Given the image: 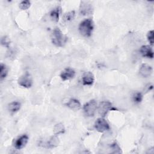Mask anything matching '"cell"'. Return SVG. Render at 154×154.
I'll return each mask as SVG.
<instances>
[{
  "label": "cell",
  "mask_w": 154,
  "mask_h": 154,
  "mask_svg": "<svg viewBox=\"0 0 154 154\" xmlns=\"http://www.w3.org/2000/svg\"><path fill=\"white\" fill-rule=\"evenodd\" d=\"M51 40L54 45L58 47H62L66 44L67 38L58 28H55L52 32Z\"/></svg>",
  "instance_id": "1"
},
{
  "label": "cell",
  "mask_w": 154,
  "mask_h": 154,
  "mask_svg": "<svg viewBox=\"0 0 154 154\" xmlns=\"http://www.w3.org/2000/svg\"><path fill=\"white\" fill-rule=\"evenodd\" d=\"M94 28L93 22L91 19H86L82 21L79 25V31L84 37H90Z\"/></svg>",
  "instance_id": "2"
},
{
  "label": "cell",
  "mask_w": 154,
  "mask_h": 154,
  "mask_svg": "<svg viewBox=\"0 0 154 154\" xmlns=\"http://www.w3.org/2000/svg\"><path fill=\"white\" fill-rule=\"evenodd\" d=\"M97 109V102L95 100H91L86 103L83 107L85 114L88 117H92Z\"/></svg>",
  "instance_id": "3"
},
{
  "label": "cell",
  "mask_w": 154,
  "mask_h": 154,
  "mask_svg": "<svg viewBox=\"0 0 154 154\" xmlns=\"http://www.w3.org/2000/svg\"><path fill=\"white\" fill-rule=\"evenodd\" d=\"M18 84L25 88H29L32 84V77L28 72H26L22 75L18 79Z\"/></svg>",
  "instance_id": "4"
},
{
  "label": "cell",
  "mask_w": 154,
  "mask_h": 154,
  "mask_svg": "<svg viewBox=\"0 0 154 154\" xmlns=\"http://www.w3.org/2000/svg\"><path fill=\"white\" fill-rule=\"evenodd\" d=\"M94 128L98 132H103L109 129V126L103 118H99L95 122Z\"/></svg>",
  "instance_id": "5"
},
{
  "label": "cell",
  "mask_w": 154,
  "mask_h": 154,
  "mask_svg": "<svg viewBox=\"0 0 154 154\" xmlns=\"http://www.w3.org/2000/svg\"><path fill=\"white\" fill-rule=\"evenodd\" d=\"M112 109V103L108 101H103L99 103L98 106V111L99 114L102 117H105L107 112Z\"/></svg>",
  "instance_id": "6"
},
{
  "label": "cell",
  "mask_w": 154,
  "mask_h": 154,
  "mask_svg": "<svg viewBox=\"0 0 154 154\" xmlns=\"http://www.w3.org/2000/svg\"><path fill=\"white\" fill-rule=\"evenodd\" d=\"M79 12L84 16L91 14L93 12V7L88 2L82 1L79 7Z\"/></svg>",
  "instance_id": "7"
},
{
  "label": "cell",
  "mask_w": 154,
  "mask_h": 154,
  "mask_svg": "<svg viewBox=\"0 0 154 154\" xmlns=\"http://www.w3.org/2000/svg\"><path fill=\"white\" fill-rule=\"evenodd\" d=\"M152 67L147 64H143L139 69V73L143 78H147L152 73Z\"/></svg>",
  "instance_id": "8"
},
{
  "label": "cell",
  "mask_w": 154,
  "mask_h": 154,
  "mask_svg": "<svg viewBox=\"0 0 154 154\" xmlns=\"http://www.w3.org/2000/svg\"><path fill=\"white\" fill-rule=\"evenodd\" d=\"M28 141V137L26 134H24L18 138L14 142V146L16 149H21L24 147L27 144Z\"/></svg>",
  "instance_id": "9"
},
{
  "label": "cell",
  "mask_w": 154,
  "mask_h": 154,
  "mask_svg": "<svg viewBox=\"0 0 154 154\" xmlns=\"http://www.w3.org/2000/svg\"><path fill=\"white\" fill-rule=\"evenodd\" d=\"M75 75V71L70 67L65 69L60 74V77L62 80L66 81L73 78Z\"/></svg>",
  "instance_id": "10"
},
{
  "label": "cell",
  "mask_w": 154,
  "mask_h": 154,
  "mask_svg": "<svg viewBox=\"0 0 154 154\" xmlns=\"http://www.w3.org/2000/svg\"><path fill=\"white\" fill-rule=\"evenodd\" d=\"M140 52L143 57L151 59L153 58V52L152 48L148 45L142 46L140 48Z\"/></svg>",
  "instance_id": "11"
},
{
  "label": "cell",
  "mask_w": 154,
  "mask_h": 154,
  "mask_svg": "<svg viewBox=\"0 0 154 154\" xmlns=\"http://www.w3.org/2000/svg\"><path fill=\"white\" fill-rule=\"evenodd\" d=\"M94 75L90 72L84 73L82 78V84L84 85H91L94 82Z\"/></svg>",
  "instance_id": "12"
},
{
  "label": "cell",
  "mask_w": 154,
  "mask_h": 154,
  "mask_svg": "<svg viewBox=\"0 0 154 154\" xmlns=\"http://www.w3.org/2000/svg\"><path fill=\"white\" fill-rule=\"evenodd\" d=\"M66 106L73 110H78L81 108V103L78 100L71 99L67 103Z\"/></svg>",
  "instance_id": "13"
},
{
  "label": "cell",
  "mask_w": 154,
  "mask_h": 154,
  "mask_svg": "<svg viewBox=\"0 0 154 154\" xmlns=\"http://www.w3.org/2000/svg\"><path fill=\"white\" fill-rule=\"evenodd\" d=\"M20 108V103L19 102L14 101L8 105V109L11 113H15L17 112Z\"/></svg>",
  "instance_id": "14"
},
{
  "label": "cell",
  "mask_w": 154,
  "mask_h": 154,
  "mask_svg": "<svg viewBox=\"0 0 154 154\" xmlns=\"http://www.w3.org/2000/svg\"><path fill=\"white\" fill-rule=\"evenodd\" d=\"M59 143L60 141L58 137H57L56 136L52 137L47 143V147L50 149L56 147L58 146Z\"/></svg>",
  "instance_id": "15"
},
{
  "label": "cell",
  "mask_w": 154,
  "mask_h": 154,
  "mask_svg": "<svg viewBox=\"0 0 154 154\" xmlns=\"http://www.w3.org/2000/svg\"><path fill=\"white\" fill-rule=\"evenodd\" d=\"M60 13V7H57L56 8L52 10L50 13V16H51V19L54 21L57 22L59 20Z\"/></svg>",
  "instance_id": "16"
},
{
  "label": "cell",
  "mask_w": 154,
  "mask_h": 154,
  "mask_svg": "<svg viewBox=\"0 0 154 154\" xmlns=\"http://www.w3.org/2000/svg\"><path fill=\"white\" fill-rule=\"evenodd\" d=\"M54 132L55 135H59L63 134L65 132V128L63 124L59 123L56 124L54 127Z\"/></svg>",
  "instance_id": "17"
},
{
  "label": "cell",
  "mask_w": 154,
  "mask_h": 154,
  "mask_svg": "<svg viewBox=\"0 0 154 154\" xmlns=\"http://www.w3.org/2000/svg\"><path fill=\"white\" fill-rule=\"evenodd\" d=\"M8 73V69L4 64H1L0 66V78L1 80H3L5 78Z\"/></svg>",
  "instance_id": "18"
},
{
  "label": "cell",
  "mask_w": 154,
  "mask_h": 154,
  "mask_svg": "<svg viewBox=\"0 0 154 154\" xmlns=\"http://www.w3.org/2000/svg\"><path fill=\"white\" fill-rule=\"evenodd\" d=\"M75 11H69L68 13H65L64 15H63V19L64 22H69L70 20H72L74 17H75Z\"/></svg>",
  "instance_id": "19"
},
{
  "label": "cell",
  "mask_w": 154,
  "mask_h": 154,
  "mask_svg": "<svg viewBox=\"0 0 154 154\" xmlns=\"http://www.w3.org/2000/svg\"><path fill=\"white\" fill-rule=\"evenodd\" d=\"M143 99V94L140 92H135L132 96V100L134 103H139Z\"/></svg>",
  "instance_id": "20"
},
{
  "label": "cell",
  "mask_w": 154,
  "mask_h": 154,
  "mask_svg": "<svg viewBox=\"0 0 154 154\" xmlns=\"http://www.w3.org/2000/svg\"><path fill=\"white\" fill-rule=\"evenodd\" d=\"M30 5H31V2L29 1H23L20 2L19 7L21 10H27L28 8H29Z\"/></svg>",
  "instance_id": "21"
},
{
  "label": "cell",
  "mask_w": 154,
  "mask_h": 154,
  "mask_svg": "<svg viewBox=\"0 0 154 154\" xmlns=\"http://www.w3.org/2000/svg\"><path fill=\"white\" fill-rule=\"evenodd\" d=\"M1 45L2 46H4V47L9 48V46H10V41L9 38L7 36H3L1 38Z\"/></svg>",
  "instance_id": "22"
},
{
  "label": "cell",
  "mask_w": 154,
  "mask_h": 154,
  "mask_svg": "<svg viewBox=\"0 0 154 154\" xmlns=\"http://www.w3.org/2000/svg\"><path fill=\"white\" fill-rule=\"evenodd\" d=\"M147 40L150 44V45L153 46L154 43V32L153 30L149 31L147 34Z\"/></svg>",
  "instance_id": "23"
}]
</instances>
